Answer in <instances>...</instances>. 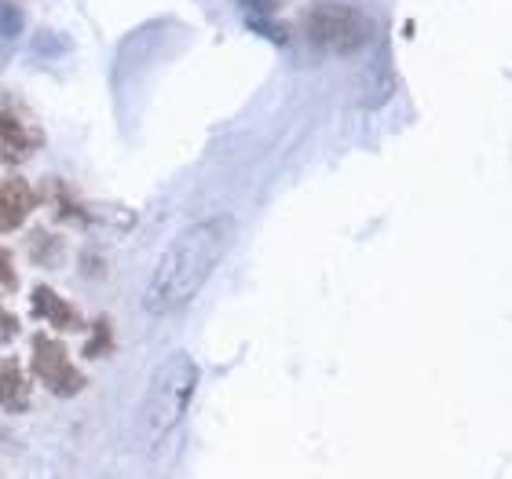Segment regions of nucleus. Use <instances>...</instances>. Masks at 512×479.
<instances>
[{"label":"nucleus","mask_w":512,"mask_h":479,"mask_svg":"<svg viewBox=\"0 0 512 479\" xmlns=\"http://www.w3.org/2000/svg\"><path fill=\"white\" fill-rule=\"evenodd\" d=\"M33 308H37V315L41 319H48L55 326V330H74V326H81V319H77V311L66 304L59 293H55L52 286H37L33 289Z\"/></svg>","instance_id":"6"},{"label":"nucleus","mask_w":512,"mask_h":479,"mask_svg":"<svg viewBox=\"0 0 512 479\" xmlns=\"http://www.w3.org/2000/svg\"><path fill=\"white\" fill-rule=\"evenodd\" d=\"M304 33L311 44H319L326 52H359L363 44L374 37V22L363 11L348 8V4H319L304 15Z\"/></svg>","instance_id":"3"},{"label":"nucleus","mask_w":512,"mask_h":479,"mask_svg":"<svg viewBox=\"0 0 512 479\" xmlns=\"http://www.w3.org/2000/svg\"><path fill=\"white\" fill-rule=\"evenodd\" d=\"M0 406L19 414L30 406L26 399V377H22V366L15 359H0Z\"/></svg>","instance_id":"7"},{"label":"nucleus","mask_w":512,"mask_h":479,"mask_svg":"<svg viewBox=\"0 0 512 479\" xmlns=\"http://www.w3.org/2000/svg\"><path fill=\"white\" fill-rule=\"evenodd\" d=\"M33 143H37V136H33V132H26V125H22L19 114H15V110H8V107H0V147L30 150Z\"/></svg>","instance_id":"8"},{"label":"nucleus","mask_w":512,"mask_h":479,"mask_svg":"<svg viewBox=\"0 0 512 479\" xmlns=\"http://www.w3.org/2000/svg\"><path fill=\"white\" fill-rule=\"evenodd\" d=\"M11 333H15V319H11V315H4V311H0V341H8Z\"/></svg>","instance_id":"11"},{"label":"nucleus","mask_w":512,"mask_h":479,"mask_svg":"<svg viewBox=\"0 0 512 479\" xmlns=\"http://www.w3.org/2000/svg\"><path fill=\"white\" fill-rule=\"evenodd\" d=\"M19 30H22L19 8H15L11 0H0V33H4V37H15Z\"/></svg>","instance_id":"9"},{"label":"nucleus","mask_w":512,"mask_h":479,"mask_svg":"<svg viewBox=\"0 0 512 479\" xmlns=\"http://www.w3.org/2000/svg\"><path fill=\"white\" fill-rule=\"evenodd\" d=\"M33 370H37V377H41L55 395H63V399H70V395H77L85 388V373L70 362L63 341H55L48 333H37V337H33Z\"/></svg>","instance_id":"4"},{"label":"nucleus","mask_w":512,"mask_h":479,"mask_svg":"<svg viewBox=\"0 0 512 479\" xmlns=\"http://www.w3.org/2000/svg\"><path fill=\"white\" fill-rule=\"evenodd\" d=\"M202 370L187 352H172L169 359L158 362L150 377V388L139 406V439L147 450H158V443L180 425L194 392H198Z\"/></svg>","instance_id":"2"},{"label":"nucleus","mask_w":512,"mask_h":479,"mask_svg":"<svg viewBox=\"0 0 512 479\" xmlns=\"http://www.w3.org/2000/svg\"><path fill=\"white\" fill-rule=\"evenodd\" d=\"M235 242V216H209L172 238L143 289L147 315H172L187 308Z\"/></svg>","instance_id":"1"},{"label":"nucleus","mask_w":512,"mask_h":479,"mask_svg":"<svg viewBox=\"0 0 512 479\" xmlns=\"http://www.w3.org/2000/svg\"><path fill=\"white\" fill-rule=\"evenodd\" d=\"M0 278L11 286V264H8V253H4V245H0Z\"/></svg>","instance_id":"12"},{"label":"nucleus","mask_w":512,"mask_h":479,"mask_svg":"<svg viewBox=\"0 0 512 479\" xmlns=\"http://www.w3.org/2000/svg\"><path fill=\"white\" fill-rule=\"evenodd\" d=\"M110 344H114V341H110V322L99 319L96 322V341L88 344V355H103L110 348Z\"/></svg>","instance_id":"10"},{"label":"nucleus","mask_w":512,"mask_h":479,"mask_svg":"<svg viewBox=\"0 0 512 479\" xmlns=\"http://www.w3.org/2000/svg\"><path fill=\"white\" fill-rule=\"evenodd\" d=\"M33 205H37V194L22 180L0 183V227H4V231L19 227V220H26V216L33 213Z\"/></svg>","instance_id":"5"}]
</instances>
